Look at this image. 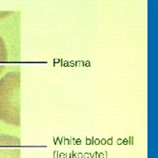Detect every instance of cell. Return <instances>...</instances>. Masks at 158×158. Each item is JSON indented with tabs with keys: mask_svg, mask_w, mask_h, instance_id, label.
Masks as SVG:
<instances>
[{
	"mask_svg": "<svg viewBox=\"0 0 158 158\" xmlns=\"http://www.w3.org/2000/svg\"><path fill=\"white\" fill-rule=\"evenodd\" d=\"M0 119L10 125L20 121V74L7 73L0 79Z\"/></svg>",
	"mask_w": 158,
	"mask_h": 158,
	"instance_id": "1",
	"label": "cell"
},
{
	"mask_svg": "<svg viewBox=\"0 0 158 158\" xmlns=\"http://www.w3.org/2000/svg\"><path fill=\"white\" fill-rule=\"evenodd\" d=\"M4 136H0V158H19V151L16 149H2Z\"/></svg>",
	"mask_w": 158,
	"mask_h": 158,
	"instance_id": "2",
	"label": "cell"
},
{
	"mask_svg": "<svg viewBox=\"0 0 158 158\" xmlns=\"http://www.w3.org/2000/svg\"><path fill=\"white\" fill-rule=\"evenodd\" d=\"M7 61V52L4 41L0 39V63L5 62ZM4 69V66H0V73Z\"/></svg>",
	"mask_w": 158,
	"mask_h": 158,
	"instance_id": "3",
	"label": "cell"
}]
</instances>
